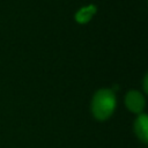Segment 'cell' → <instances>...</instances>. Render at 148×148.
<instances>
[{
    "instance_id": "277c9868",
    "label": "cell",
    "mask_w": 148,
    "mask_h": 148,
    "mask_svg": "<svg viewBox=\"0 0 148 148\" xmlns=\"http://www.w3.org/2000/svg\"><path fill=\"white\" fill-rule=\"evenodd\" d=\"M96 12H97V7L95 5H88L86 7H82L76 12L75 21L80 24H86L94 17Z\"/></svg>"
},
{
    "instance_id": "6da1fadb",
    "label": "cell",
    "mask_w": 148,
    "mask_h": 148,
    "mask_svg": "<svg viewBox=\"0 0 148 148\" xmlns=\"http://www.w3.org/2000/svg\"><path fill=\"white\" fill-rule=\"evenodd\" d=\"M117 105L116 94L110 88H101L98 89L92 98H91V113L97 120H106L109 119Z\"/></svg>"
},
{
    "instance_id": "3957f363",
    "label": "cell",
    "mask_w": 148,
    "mask_h": 148,
    "mask_svg": "<svg viewBox=\"0 0 148 148\" xmlns=\"http://www.w3.org/2000/svg\"><path fill=\"white\" fill-rule=\"evenodd\" d=\"M133 130L135 136L145 145H148V113H140L134 120Z\"/></svg>"
},
{
    "instance_id": "7a4b0ae2",
    "label": "cell",
    "mask_w": 148,
    "mask_h": 148,
    "mask_svg": "<svg viewBox=\"0 0 148 148\" xmlns=\"http://www.w3.org/2000/svg\"><path fill=\"white\" fill-rule=\"evenodd\" d=\"M125 105L127 110H130L133 113H142L145 106H146V99L143 95L138 90H130L125 95Z\"/></svg>"
},
{
    "instance_id": "5b68a950",
    "label": "cell",
    "mask_w": 148,
    "mask_h": 148,
    "mask_svg": "<svg viewBox=\"0 0 148 148\" xmlns=\"http://www.w3.org/2000/svg\"><path fill=\"white\" fill-rule=\"evenodd\" d=\"M142 88H143L145 92L148 95V72H147V74H146L145 77H143V81H142Z\"/></svg>"
}]
</instances>
